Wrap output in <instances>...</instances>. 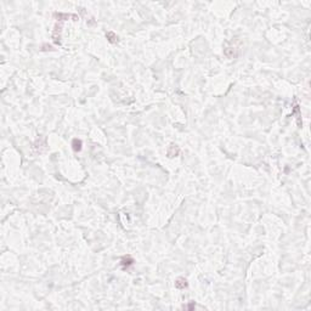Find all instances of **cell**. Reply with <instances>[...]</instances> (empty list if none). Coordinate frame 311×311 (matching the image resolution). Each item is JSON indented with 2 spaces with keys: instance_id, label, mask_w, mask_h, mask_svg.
<instances>
[{
  "instance_id": "1",
  "label": "cell",
  "mask_w": 311,
  "mask_h": 311,
  "mask_svg": "<svg viewBox=\"0 0 311 311\" xmlns=\"http://www.w3.org/2000/svg\"><path fill=\"white\" fill-rule=\"evenodd\" d=\"M133 262H134V260L131 259V256H124L122 259V265L124 266V267H129L130 265H133Z\"/></svg>"
},
{
  "instance_id": "2",
  "label": "cell",
  "mask_w": 311,
  "mask_h": 311,
  "mask_svg": "<svg viewBox=\"0 0 311 311\" xmlns=\"http://www.w3.org/2000/svg\"><path fill=\"white\" fill-rule=\"evenodd\" d=\"M81 140H78V139H74L73 140V142H72V147H73V150L75 151V152H79L80 150H81Z\"/></svg>"
},
{
  "instance_id": "3",
  "label": "cell",
  "mask_w": 311,
  "mask_h": 311,
  "mask_svg": "<svg viewBox=\"0 0 311 311\" xmlns=\"http://www.w3.org/2000/svg\"><path fill=\"white\" fill-rule=\"evenodd\" d=\"M175 287H176V288H185V287H187L186 280L185 278H178L176 282H175Z\"/></svg>"
}]
</instances>
